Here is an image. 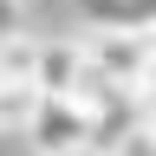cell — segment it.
Listing matches in <instances>:
<instances>
[{
	"instance_id": "1",
	"label": "cell",
	"mask_w": 156,
	"mask_h": 156,
	"mask_svg": "<svg viewBox=\"0 0 156 156\" xmlns=\"http://www.w3.org/2000/svg\"><path fill=\"white\" fill-rule=\"evenodd\" d=\"M85 58H91V78H104L117 91H136L150 58H156V33H91Z\"/></svg>"
},
{
	"instance_id": "2",
	"label": "cell",
	"mask_w": 156,
	"mask_h": 156,
	"mask_svg": "<svg viewBox=\"0 0 156 156\" xmlns=\"http://www.w3.org/2000/svg\"><path fill=\"white\" fill-rule=\"evenodd\" d=\"M26 143L39 156H72V150H91V111L78 98H46L26 124Z\"/></svg>"
},
{
	"instance_id": "3",
	"label": "cell",
	"mask_w": 156,
	"mask_h": 156,
	"mask_svg": "<svg viewBox=\"0 0 156 156\" xmlns=\"http://www.w3.org/2000/svg\"><path fill=\"white\" fill-rule=\"evenodd\" d=\"M91 85V58L78 39H46L39 46V91L46 98H85Z\"/></svg>"
},
{
	"instance_id": "4",
	"label": "cell",
	"mask_w": 156,
	"mask_h": 156,
	"mask_svg": "<svg viewBox=\"0 0 156 156\" xmlns=\"http://www.w3.org/2000/svg\"><path fill=\"white\" fill-rule=\"evenodd\" d=\"M72 156H104V150H72Z\"/></svg>"
},
{
	"instance_id": "5",
	"label": "cell",
	"mask_w": 156,
	"mask_h": 156,
	"mask_svg": "<svg viewBox=\"0 0 156 156\" xmlns=\"http://www.w3.org/2000/svg\"><path fill=\"white\" fill-rule=\"evenodd\" d=\"M143 130H150V143H156V117H150V124H143Z\"/></svg>"
}]
</instances>
